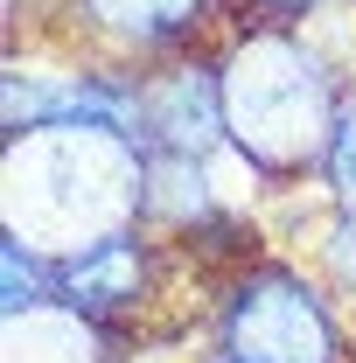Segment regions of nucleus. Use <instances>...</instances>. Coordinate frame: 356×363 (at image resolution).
Here are the masks:
<instances>
[{
    "instance_id": "f257e3e1",
    "label": "nucleus",
    "mask_w": 356,
    "mask_h": 363,
    "mask_svg": "<svg viewBox=\"0 0 356 363\" xmlns=\"http://www.w3.org/2000/svg\"><path fill=\"white\" fill-rule=\"evenodd\" d=\"M7 238L70 259L112 230H133L147 210V147L126 126L43 119L7 140Z\"/></svg>"
},
{
    "instance_id": "f03ea898",
    "label": "nucleus",
    "mask_w": 356,
    "mask_h": 363,
    "mask_svg": "<svg viewBox=\"0 0 356 363\" xmlns=\"http://www.w3.org/2000/svg\"><path fill=\"white\" fill-rule=\"evenodd\" d=\"M217 77H223L230 140L245 147L252 168L301 175V168L328 161L335 126H343V91L328 77L321 49H308L294 28H252L230 43Z\"/></svg>"
},
{
    "instance_id": "7ed1b4c3",
    "label": "nucleus",
    "mask_w": 356,
    "mask_h": 363,
    "mask_svg": "<svg viewBox=\"0 0 356 363\" xmlns=\"http://www.w3.org/2000/svg\"><path fill=\"white\" fill-rule=\"evenodd\" d=\"M223 350L245 363H343V335L308 279L252 272L223 308Z\"/></svg>"
},
{
    "instance_id": "20e7f679",
    "label": "nucleus",
    "mask_w": 356,
    "mask_h": 363,
    "mask_svg": "<svg viewBox=\"0 0 356 363\" xmlns=\"http://www.w3.org/2000/svg\"><path fill=\"white\" fill-rule=\"evenodd\" d=\"M133 133H140L147 154H189V161L217 154L223 140H230L223 77L217 70H196V63H182L168 77H147L140 84V126Z\"/></svg>"
},
{
    "instance_id": "39448f33",
    "label": "nucleus",
    "mask_w": 356,
    "mask_h": 363,
    "mask_svg": "<svg viewBox=\"0 0 356 363\" xmlns=\"http://www.w3.org/2000/svg\"><path fill=\"white\" fill-rule=\"evenodd\" d=\"M0 363H112V342L98 315H84L77 301H35V308H7V342Z\"/></svg>"
},
{
    "instance_id": "423d86ee",
    "label": "nucleus",
    "mask_w": 356,
    "mask_h": 363,
    "mask_svg": "<svg viewBox=\"0 0 356 363\" xmlns=\"http://www.w3.org/2000/svg\"><path fill=\"white\" fill-rule=\"evenodd\" d=\"M140 272H147L140 238L133 230H112V238H98V245L63 259V301H77L84 315H112V308L140 301Z\"/></svg>"
},
{
    "instance_id": "0eeeda50",
    "label": "nucleus",
    "mask_w": 356,
    "mask_h": 363,
    "mask_svg": "<svg viewBox=\"0 0 356 363\" xmlns=\"http://www.w3.org/2000/svg\"><path fill=\"white\" fill-rule=\"evenodd\" d=\"M91 21L126 49H161L203 14V0H77Z\"/></svg>"
},
{
    "instance_id": "6e6552de",
    "label": "nucleus",
    "mask_w": 356,
    "mask_h": 363,
    "mask_svg": "<svg viewBox=\"0 0 356 363\" xmlns=\"http://www.w3.org/2000/svg\"><path fill=\"white\" fill-rule=\"evenodd\" d=\"M328 182H335V196L356 210V105H343V126H335V147H328Z\"/></svg>"
},
{
    "instance_id": "1a4fd4ad",
    "label": "nucleus",
    "mask_w": 356,
    "mask_h": 363,
    "mask_svg": "<svg viewBox=\"0 0 356 363\" xmlns=\"http://www.w3.org/2000/svg\"><path fill=\"white\" fill-rule=\"evenodd\" d=\"M321 259H328V272H335V286L356 301V210L343 217V224L328 230V245H321Z\"/></svg>"
},
{
    "instance_id": "9d476101",
    "label": "nucleus",
    "mask_w": 356,
    "mask_h": 363,
    "mask_svg": "<svg viewBox=\"0 0 356 363\" xmlns=\"http://www.w3.org/2000/svg\"><path fill=\"white\" fill-rule=\"evenodd\" d=\"M259 7H272V14H308V7H321V0H259Z\"/></svg>"
},
{
    "instance_id": "9b49d317",
    "label": "nucleus",
    "mask_w": 356,
    "mask_h": 363,
    "mask_svg": "<svg viewBox=\"0 0 356 363\" xmlns=\"http://www.w3.org/2000/svg\"><path fill=\"white\" fill-rule=\"evenodd\" d=\"M223 363H245V357H223Z\"/></svg>"
}]
</instances>
